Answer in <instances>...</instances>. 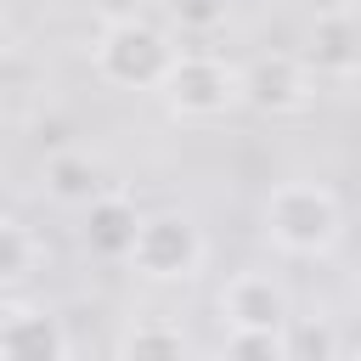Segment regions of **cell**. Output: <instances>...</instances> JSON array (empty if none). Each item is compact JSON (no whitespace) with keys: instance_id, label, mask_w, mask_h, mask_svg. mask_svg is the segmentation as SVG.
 I'll list each match as a JSON object with an SVG mask.
<instances>
[{"instance_id":"2","label":"cell","mask_w":361,"mask_h":361,"mask_svg":"<svg viewBox=\"0 0 361 361\" xmlns=\"http://www.w3.org/2000/svg\"><path fill=\"white\" fill-rule=\"evenodd\" d=\"M175 56H180V45L147 17H107L90 39L96 79L113 85V90H130V96H158Z\"/></svg>"},{"instance_id":"1","label":"cell","mask_w":361,"mask_h":361,"mask_svg":"<svg viewBox=\"0 0 361 361\" xmlns=\"http://www.w3.org/2000/svg\"><path fill=\"white\" fill-rule=\"evenodd\" d=\"M259 237L288 259H327L344 243V203L322 180H276L259 197Z\"/></svg>"},{"instance_id":"12","label":"cell","mask_w":361,"mask_h":361,"mask_svg":"<svg viewBox=\"0 0 361 361\" xmlns=\"http://www.w3.org/2000/svg\"><path fill=\"white\" fill-rule=\"evenodd\" d=\"M39 259H45L39 237H34V231H28L17 214H0V293H6V288H23V282H34Z\"/></svg>"},{"instance_id":"17","label":"cell","mask_w":361,"mask_h":361,"mask_svg":"<svg viewBox=\"0 0 361 361\" xmlns=\"http://www.w3.org/2000/svg\"><path fill=\"white\" fill-rule=\"evenodd\" d=\"M11 45H17V23H11V11L0 6V62L11 56Z\"/></svg>"},{"instance_id":"6","label":"cell","mask_w":361,"mask_h":361,"mask_svg":"<svg viewBox=\"0 0 361 361\" xmlns=\"http://www.w3.org/2000/svg\"><path fill=\"white\" fill-rule=\"evenodd\" d=\"M243 102L271 118H293L316 102V73L299 51H265V56L243 62Z\"/></svg>"},{"instance_id":"15","label":"cell","mask_w":361,"mask_h":361,"mask_svg":"<svg viewBox=\"0 0 361 361\" xmlns=\"http://www.w3.org/2000/svg\"><path fill=\"white\" fill-rule=\"evenodd\" d=\"M220 361H288V333H231L226 327Z\"/></svg>"},{"instance_id":"13","label":"cell","mask_w":361,"mask_h":361,"mask_svg":"<svg viewBox=\"0 0 361 361\" xmlns=\"http://www.w3.org/2000/svg\"><path fill=\"white\" fill-rule=\"evenodd\" d=\"M231 6L237 0H164V17L180 34H214V28L231 23Z\"/></svg>"},{"instance_id":"3","label":"cell","mask_w":361,"mask_h":361,"mask_svg":"<svg viewBox=\"0 0 361 361\" xmlns=\"http://www.w3.org/2000/svg\"><path fill=\"white\" fill-rule=\"evenodd\" d=\"M124 265H130L141 282L175 288V282L203 276V265H209V237H203V226H197L186 209H147V214L135 220V243H130Z\"/></svg>"},{"instance_id":"7","label":"cell","mask_w":361,"mask_h":361,"mask_svg":"<svg viewBox=\"0 0 361 361\" xmlns=\"http://www.w3.org/2000/svg\"><path fill=\"white\" fill-rule=\"evenodd\" d=\"M0 361H73L68 322L45 305L0 310Z\"/></svg>"},{"instance_id":"9","label":"cell","mask_w":361,"mask_h":361,"mask_svg":"<svg viewBox=\"0 0 361 361\" xmlns=\"http://www.w3.org/2000/svg\"><path fill=\"white\" fill-rule=\"evenodd\" d=\"M39 180H45V197L62 203V209H90V203L102 197V164H96L90 152H79V147L51 152Z\"/></svg>"},{"instance_id":"11","label":"cell","mask_w":361,"mask_h":361,"mask_svg":"<svg viewBox=\"0 0 361 361\" xmlns=\"http://www.w3.org/2000/svg\"><path fill=\"white\" fill-rule=\"evenodd\" d=\"M118 361H192V344H186L180 322L141 316L118 333Z\"/></svg>"},{"instance_id":"5","label":"cell","mask_w":361,"mask_h":361,"mask_svg":"<svg viewBox=\"0 0 361 361\" xmlns=\"http://www.w3.org/2000/svg\"><path fill=\"white\" fill-rule=\"evenodd\" d=\"M214 310L231 333H288L293 322V293L276 271H259V265H243L220 282L214 293Z\"/></svg>"},{"instance_id":"8","label":"cell","mask_w":361,"mask_h":361,"mask_svg":"<svg viewBox=\"0 0 361 361\" xmlns=\"http://www.w3.org/2000/svg\"><path fill=\"white\" fill-rule=\"evenodd\" d=\"M316 79H361V11L350 17H310L305 51Z\"/></svg>"},{"instance_id":"4","label":"cell","mask_w":361,"mask_h":361,"mask_svg":"<svg viewBox=\"0 0 361 361\" xmlns=\"http://www.w3.org/2000/svg\"><path fill=\"white\" fill-rule=\"evenodd\" d=\"M164 107L186 124H214L243 107V68L214 56V51H180L169 79H164Z\"/></svg>"},{"instance_id":"16","label":"cell","mask_w":361,"mask_h":361,"mask_svg":"<svg viewBox=\"0 0 361 361\" xmlns=\"http://www.w3.org/2000/svg\"><path fill=\"white\" fill-rule=\"evenodd\" d=\"M305 6V17H350L361 0H299Z\"/></svg>"},{"instance_id":"14","label":"cell","mask_w":361,"mask_h":361,"mask_svg":"<svg viewBox=\"0 0 361 361\" xmlns=\"http://www.w3.org/2000/svg\"><path fill=\"white\" fill-rule=\"evenodd\" d=\"M338 333L333 322H288V361H333Z\"/></svg>"},{"instance_id":"10","label":"cell","mask_w":361,"mask_h":361,"mask_svg":"<svg viewBox=\"0 0 361 361\" xmlns=\"http://www.w3.org/2000/svg\"><path fill=\"white\" fill-rule=\"evenodd\" d=\"M135 203L118 197V192H102L90 209H85V248L102 254V259H124L130 243H135Z\"/></svg>"}]
</instances>
